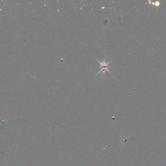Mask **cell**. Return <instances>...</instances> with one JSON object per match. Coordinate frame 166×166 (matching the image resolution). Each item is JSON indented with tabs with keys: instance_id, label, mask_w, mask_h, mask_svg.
Here are the masks:
<instances>
[{
	"instance_id": "6da1fadb",
	"label": "cell",
	"mask_w": 166,
	"mask_h": 166,
	"mask_svg": "<svg viewBox=\"0 0 166 166\" xmlns=\"http://www.w3.org/2000/svg\"><path fill=\"white\" fill-rule=\"evenodd\" d=\"M98 62H99V64H100V65H101V66H100V68H101V69H100V71H99V73H98L96 75H98L99 74H100V73H102V74H103V75H105L106 71H108V72L109 73H111L110 71H109V68H112L111 66H109V64H110V61L107 62L106 60H105V59L103 61H99V60H98Z\"/></svg>"
}]
</instances>
